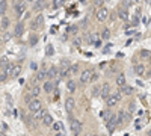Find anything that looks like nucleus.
Returning <instances> with one entry per match:
<instances>
[{
	"label": "nucleus",
	"instance_id": "f257e3e1",
	"mask_svg": "<svg viewBox=\"0 0 151 136\" xmlns=\"http://www.w3.org/2000/svg\"><path fill=\"white\" fill-rule=\"evenodd\" d=\"M70 122H71V126H70V130H71V135L73 136H79L82 133V122L79 119H74V118H70Z\"/></svg>",
	"mask_w": 151,
	"mask_h": 136
},
{
	"label": "nucleus",
	"instance_id": "f03ea898",
	"mask_svg": "<svg viewBox=\"0 0 151 136\" xmlns=\"http://www.w3.org/2000/svg\"><path fill=\"white\" fill-rule=\"evenodd\" d=\"M95 18H97V21H100V23H104L107 18H109V11L106 9V8H98V11H97V14H95Z\"/></svg>",
	"mask_w": 151,
	"mask_h": 136
},
{
	"label": "nucleus",
	"instance_id": "7ed1b4c3",
	"mask_svg": "<svg viewBox=\"0 0 151 136\" xmlns=\"http://www.w3.org/2000/svg\"><path fill=\"white\" fill-rule=\"evenodd\" d=\"M119 100H121V91H118V92H115V94H110V95L106 98V104H107L109 107H112V106H115Z\"/></svg>",
	"mask_w": 151,
	"mask_h": 136
},
{
	"label": "nucleus",
	"instance_id": "20e7f679",
	"mask_svg": "<svg viewBox=\"0 0 151 136\" xmlns=\"http://www.w3.org/2000/svg\"><path fill=\"white\" fill-rule=\"evenodd\" d=\"M26 9H27V5H26V2H24V0H20V2H17V3L14 5V11H15V14H17L18 17H21L24 12H26Z\"/></svg>",
	"mask_w": 151,
	"mask_h": 136
},
{
	"label": "nucleus",
	"instance_id": "39448f33",
	"mask_svg": "<svg viewBox=\"0 0 151 136\" xmlns=\"http://www.w3.org/2000/svg\"><path fill=\"white\" fill-rule=\"evenodd\" d=\"M91 74H92V70H91V68H85V70L80 73V82H82L83 85L89 83V82H91Z\"/></svg>",
	"mask_w": 151,
	"mask_h": 136
},
{
	"label": "nucleus",
	"instance_id": "423d86ee",
	"mask_svg": "<svg viewBox=\"0 0 151 136\" xmlns=\"http://www.w3.org/2000/svg\"><path fill=\"white\" fill-rule=\"evenodd\" d=\"M42 26H44V15L40 12V14L35 17V20H33V23H32V27L36 29V30H40V29H42Z\"/></svg>",
	"mask_w": 151,
	"mask_h": 136
},
{
	"label": "nucleus",
	"instance_id": "0eeeda50",
	"mask_svg": "<svg viewBox=\"0 0 151 136\" xmlns=\"http://www.w3.org/2000/svg\"><path fill=\"white\" fill-rule=\"evenodd\" d=\"M27 107H29L30 112L33 114V112H36V110H40L42 107V103H41V100H38V97H36V98H33V100L27 104Z\"/></svg>",
	"mask_w": 151,
	"mask_h": 136
},
{
	"label": "nucleus",
	"instance_id": "6e6552de",
	"mask_svg": "<svg viewBox=\"0 0 151 136\" xmlns=\"http://www.w3.org/2000/svg\"><path fill=\"white\" fill-rule=\"evenodd\" d=\"M101 35L100 33H91L89 35V44H92L94 47H100L101 45Z\"/></svg>",
	"mask_w": 151,
	"mask_h": 136
},
{
	"label": "nucleus",
	"instance_id": "1a4fd4ad",
	"mask_svg": "<svg viewBox=\"0 0 151 136\" xmlns=\"http://www.w3.org/2000/svg\"><path fill=\"white\" fill-rule=\"evenodd\" d=\"M56 77H59V68H58L56 65H52V67L47 70V79L53 80V79H56Z\"/></svg>",
	"mask_w": 151,
	"mask_h": 136
},
{
	"label": "nucleus",
	"instance_id": "9d476101",
	"mask_svg": "<svg viewBox=\"0 0 151 136\" xmlns=\"http://www.w3.org/2000/svg\"><path fill=\"white\" fill-rule=\"evenodd\" d=\"M9 26H11L9 17H6V15H2V17H0V30H2V32H6V30L9 29Z\"/></svg>",
	"mask_w": 151,
	"mask_h": 136
},
{
	"label": "nucleus",
	"instance_id": "9b49d317",
	"mask_svg": "<svg viewBox=\"0 0 151 136\" xmlns=\"http://www.w3.org/2000/svg\"><path fill=\"white\" fill-rule=\"evenodd\" d=\"M55 88H56V83H55L53 80H50V79H48V80H45V82H44L42 89H44L47 94H52V92L55 91Z\"/></svg>",
	"mask_w": 151,
	"mask_h": 136
},
{
	"label": "nucleus",
	"instance_id": "f8f14e48",
	"mask_svg": "<svg viewBox=\"0 0 151 136\" xmlns=\"http://www.w3.org/2000/svg\"><path fill=\"white\" fill-rule=\"evenodd\" d=\"M45 8H47V2H45V0H36L35 5H33V11L38 12V14H40L41 11H44Z\"/></svg>",
	"mask_w": 151,
	"mask_h": 136
},
{
	"label": "nucleus",
	"instance_id": "ddd939ff",
	"mask_svg": "<svg viewBox=\"0 0 151 136\" xmlns=\"http://www.w3.org/2000/svg\"><path fill=\"white\" fill-rule=\"evenodd\" d=\"M118 124V118L116 115H109V119H107V129L110 132H113V129H115V126Z\"/></svg>",
	"mask_w": 151,
	"mask_h": 136
},
{
	"label": "nucleus",
	"instance_id": "4468645a",
	"mask_svg": "<svg viewBox=\"0 0 151 136\" xmlns=\"http://www.w3.org/2000/svg\"><path fill=\"white\" fill-rule=\"evenodd\" d=\"M116 118H118V124H122V122H127V121L130 119V115H129V112H124V110H121V112H118Z\"/></svg>",
	"mask_w": 151,
	"mask_h": 136
},
{
	"label": "nucleus",
	"instance_id": "2eb2a0df",
	"mask_svg": "<svg viewBox=\"0 0 151 136\" xmlns=\"http://www.w3.org/2000/svg\"><path fill=\"white\" fill-rule=\"evenodd\" d=\"M70 76H71L70 67H60V70H59V79H68Z\"/></svg>",
	"mask_w": 151,
	"mask_h": 136
},
{
	"label": "nucleus",
	"instance_id": "dca6fc26",
	"mask_svg": "<svg viewBox=\"0 0 151 136\" xmlns=\"http://www.w3.org/2000/svg\"><path fill=\"white\" fill-rule=\"evenodd\" d=\"M23 32H24V23H18L17 24V26H15V29H14V33H12V35H14L15 36V38H20V36L23 35Z\"/></svg>",
	"mask_w": 151,
	"mask_h": 136
},
{
	"label": "nucleus",
	"instance_id": "f3484780",
	"mask_svg": "<svg viewBox=\"0 0 151 136\" xmlns=\"http://www.w3.org/2000/svg\"><path fill=\"white\" fill-rule=\"evenodd\" d=\"M110 89H112V88H110V85H109V83H104V85L101 86V92H100V95H101V97L104 98V100H106V98L112 94V92H110Z\"/></svg>",
	"mask_w": 151,
	"mask_h": 136
},
{
	"label": "nucleus",
	"instance_id": "a211bd4d",
	"mask_svg": "<svg viewBox=\"0 0 151 136\" xmlns=\"http://www.w3.org/2000/svg\"><path fill=\"white\" fill-rule=\"evenodd\" d=\"M73 109H74V98L73 97H68L67 100H65V110H67L68 114H71Z\"/></svg>",
	"mask_w": 151,
	"mask_h": 136
},
{
	"label": "nucleus",
	"instance_id": "6ab92c4d",
	"mask_svg": "<svg viewBox=\"0 0 151 136\" xmlns=\"http://www.w3.org/2000/svg\"><path fill=\"white\" fill-rule=\"evenodd\" d=\"M47 114V110L44 109V107H41L40 110H36V112H33V119L35 121H40V119H42L44 118V115Z\"/></svg>",
	"mask_w": 151,
	"mask_h": 136
},
{
	"label": "nucleus",
	"instance_id": "aec40b11",
	"mask_svg": "<svg viewBox=\"0 0 151 136\" xmlns=\"http://www.w3.org/2000/svg\"><path fill=\"white\" fill-rule=\"evenodd\" d=\"M47 80V70H40L36 73V82H45Z\"/></svg>",
	"mask_w": 151,
	"mask_h": 136
},
{
	"label": "nucleus",
	"instance_id": "412c9836",
	"mask_svg": "<svg viewBox=\"0 0 151 136\" xmlns=\"http://www.w3.org/2000/svg\"><path fill=\"white\" fill-rule=\"evenodd\" d=\"M41 121H42V124H44L45 127H48V126L53 124V118H52V115H50V114H45L44 118H42Z\"/></svg>",
	"mask_w": 151,
	"mask_h": 136
},
{
	"label": "nucleus",
	"instance_id": "4be33fe9",
	"mask_svg": "<svg viewBox=\"0 0 151 136\" xmlns=\"http://www.w3.org/2000/svg\"><path fill=\"white\" fill-rule=\"evenodd\" d=\"M134 73L137 74V76H144V74H145V65L136 64V65H134Z\"/></svg>",
	"mask_w": 151,
	"mask_h": 136
},
{
	"label": "nucleus",
	"instance_id": "5701e85b",
	"mask_svg": "<svg viewBox=\"0 0 151 136\" xmlns=\"http://www.w3.org/2000/svg\"><path fill=\"white\" fill-rule=\"evenodd\" d=\"M27 94H30L32 97H35V98H36L38 95L41 94V88H40V86H38V85H36V86H32V88L29 89V92H27Z\"/></svg>",
	"mask_w": 151,
	"mask_h": 136
},
{
	"label": "nucleus",
	"instance_id": "b1692460",
	"mask_svg": "<svg viewBox=\"0 0 151 136\" xmlns=\"http://www.w3.org/2000/svg\"><path fill=\"white\" fill-rule=\"evenodd\" d=\"M67 89H68L70 92H74L76 89H77V85H76V82H74L73 79H68V80H67Z\"/></svg>",
	"mask_w": 151,
	"mask_h": 136
},
{
	"label": "nucleus",
	"instance_id": "393cba45",
	"mask_svg": "<svg viewBox=\"0 0 151 136\" xmlns=\"http://www.w3.org/2000/svg\"><path fill=\"white\" fill-rule=\"evenodd\" d=\"M20 73H21V65L14 64V68H12V73H11V77H18Z\"/></svg>",
	"mask_w": 151,
	"mask_h": 136
},
{
	"label": "nucleus",
	"instance_id": "a878e982",
	"mask_svg": "<svg viewBox=\"0 0 151 136\" xmlns=\"http://www.w3.org/2000/svg\"><path fill=\"white\" fill-rule=\"evenodd\" d=\"M119 91H121V94H125V95H132L133 94V88H132V86H127V85L121 86Z\"/></svg>",
	"mask_w": 151,
	"mask_h": 136
},
{
	"label": "nucleus",
	"instance_id": "bb28decb",
	"mask_svg": "<svg viewBox=\"0 0 151 136\" xmlns=\"http://www.w3.org/2000/svg\"><path fill=\"white\" fill-rule=\"evenodd\" d=\"M6 9H8V2L6 0H2V2H0V17L6 15Z\"/></svg>",
	"mask_w": 151,
	"mask_h": 136
},
{
	"label": "nucleus",
	"instance_id": "cd10ccee",
	"mask_svg": "<svg viewBox=\"0 0 151 136\" xmlns=\"http://www.w3.org/2000/svg\"><path fill=\"white\" fill-rule=\"evenodd\" d=\"M118 14H119V18H121V20H124V21L129 18V12H127V9H125V8L119 9V12H118Z\"/></svg>",
	"mask_w": 151,
	"mask_h": 136
},
{
	"label": "nucleus",
	"instance_id": "c85d7f7f",
	"mask_svg": "<svg viewBox=\"0 0 151 136\" xmlns=\"http://www.w3.org/2000/svg\"><path fill=\"white\" fill-rule=\"evenodd\" d=\"M116 85L119 86V88L125 85V76H124V74H119V76L116 77Z\"/></svg>",
	"mask_w": 151,
	"mask_h": 136
},
{
	"label": "nucleus",
	"instance_id": "c756f323",
	"mask_svg": "<svg viewBox=\"0 0 151 136\" xmlns=\"http://www.w3.org/2000/svg\"><path fill=\"white\" fill-rule=\"evenodd\" d=\"M12 68H14V64H6V65H5V70H3V71L6 73V76H8V77H11Z\"/></svg>",
	"mask_w": 151,
	"mask_h": 136
},
{
	"label": "nucleus",
	"instance_id": "7c9ffc66",
	"mask_svg": "<svg viewBox=\"0 0 151 136\" xmlns=\"http://www.w3.org/2000/svg\"><path fill=\"white\" fill-rule=\"evenodd\" d=\"M65 2H67V0H53V6L56 9H59V8H62V6L65 5Z\"/></svg>",
	"mask_w": 151,
	"mask_h": 136
},
{
	"label": "nucleus",
	"instance_id": "2f4dec72",
	"mask_svg": "<svg viewBox=\"0 0 151 136\" xmlns=\"http://www.w3.org/2000/svg\"><path fill=\"white\" fill-rule=\"evenodd\" d=\"M109 38H110V30L109 29H104L103 33H101V40L103 41H109Z\"/></svg>",
	"mask_w": 151,
	"mask_h": 136
},
{
	"label": "nucleus",
	"instance_id": "473e14b6",
	"mask_svg": "<svg viewBox=\"0 0 151 136\" xmlns=\"http://www.w3.org/2000/svg\"><path fill=\"white\" fill-rule=\"evenodd\" d=\"M100 92H101V86L95 85L94 88H92V97H98V95H100Z\"/></svg>",
	"mask_w": 151,
	"mask_h": 136
},
{
	"label": "nucleus",
	"instance_id": "72a5a7b5",
	"mask_svg": "<svg viewBox=\"0 0 151 136\" xmlns=\"http://www.w3.org/2000/svg\"><path fill=\"white\" fill-rule=\"evenodd\" d=\"M12 38V33H9L8 30L6 32H3V36H2V41L3 42H9V40Z\"/></svg>",
	"mask_w": 151,
	"mask_h": 136
},
{
	"label": "nucleus",
	"instance_id": "f704fd0d",
	"mask_svg": "<svg viewBox=\"0 0 151 136\" xmlns=\"http://www.w3.org/2000/svg\"><path fill=\"white\" fill-rule=\"evenodd\" d=\"M45 52H47L48 56H53V55H55V48H53V45H52V44H48V45L45 47Z\"/></svg>",
	"mask_w": 151,
	"mask_h": 136
},
{
	"label": "nucleus",
	"instance_id": "c9c22d12",
	"mask_svg": "<svg viewBox=\"0 0 151 136\" xmlns=\"http://www.w3.org/2000/svg\"><path fill=\"white\" fill-rule=\"evenodd\" d=\"M70 71H71V74H77V73H79V65H77V64L71 65V67H70Z\"/></svg>",
	"mask_w": 151,
	"mask_h": 136
},
{
	"label": "nucleus",
	"instance_id": "e433bc0d",
	"mask_svg": "<svg viewBox=\"0 0 151 136\" xmlns=\"http://www.w3.org/2000/svg\"><path fill=\"white\" fill-rule=\"evenodd\" d=\"M52 126H53V130H55V132H59V130L62 129V122H53Z\"/></svg>",
	"mask_w": 151,
	"mask_h": 136
},
{
	"label": "nucleus",
	"instance_id": "4c0bfd02",
	"mask_svg": "<svg viewBox=\"0 0 151 136\" xmlns=\"http://www.w3.org/2000/svg\"><path fill=\"white\" fill-rule=\"evenodd\" d=\"M141 56H142V58H145V59H150V58H151V55H150V52H148V50H142V52H141Z\"/></svg>",
	"mask_w": 151,
	"mask_h": 136
},
{
	"label": "nucleus",
	"instance_id": "58836bf2",
	"mask_svg": "<svg viewBox=\"0 0 151 136\" xmlns=\"http://www.w3.org/2000/svg\"><path fill=\"white\" fill-rule=\"evenodd\" d=\"M60 67H70V60L68 59H62L60 60Z\"/></svg>",
	"mask_w": 151,
	"mask_h": 136
},
{
	"label": "nucleus",
	"instance_id": "ea45409f",
	"mask_svg": "<svg viewBox=\"0 0 151 136\" xmlns=\"http://www.w3.org/2000/svg\"><path fill=\"white\" fill-rule=\"evenodd\" d=\"M98 80V73H94L92 71V74H91V82H97Z\"/></svg>",
	"mask_w": 151,
	"mask_h": 136
},
{
	"label": "nucleus",
	"instance_id": "a19ab883",
	"mask_svg": "<svg viewBox=\"0 0 151 136\" xmlns=\"http://www.w3.org/2000/svg\"><path fill=\"white\" fill-rule=\"evenodd\" d=\"M6 77H8V76H6V73H5V71H0V82H5Z\"/></svg>",
	"mask_w": 151,
	"mask_h": 136
},
{
	"label": "nucleus",
	"instance_id": "79ce46f5",
	"mask_svg": "<svg viewBox=\"0 0 151 136\" xmlns=\"http://www.w3.org/2000/svg\"><path fill=\"white\" fill-rule=\"evenodd\" d=\"M68 32L76 33V32H77V26H70V27H68Z\"/></svg>",
	"mask_w": 151,
	"mask_h": 136
},
{
	"label": "nucleus",
	"instance_id": "37998d69",
	"mask_svg": "<svg viewBox=\"0 0 151 136\" xmlns=\"http://www.w3.org/2000/svg\"><path fill=\"white\" fill-rule=\"evenodd\" d=\"M35 42H38V36H36V38H35V36L30 38V45H35Z\"/></svg>",
	"mask_w": 151,
	"mask_h": 136
},
{
	"label": "nucleus",
	"instance_id": "c03bdc74",
	"mask_svg": "<svg viewBox=\"0 0 151 136\" xmlns=\"http://www.w3.org/2000/svg\"><path fill=\"white\" fill-rule=\"evenodd\" d=\"M95 5H97L98 8H101V6H103V0H95Z\"/></svg>",
	"mask_w": 151,
	"mask_h": 136
},
{
	"label": "nucleus",
	"instance_id": "a18cd8bd",
	"mask_svg": "<svg viewBox=\"0 0 151 136\" xmlns=\"http://www.w3.org/2000/svg\"><path fill=\"white\" fill-rule=\"evenodd\" d=\"M148 136H151V130H150V132H148Z\"/></svg>",
	"mask_w": 151,
	"mask_h": 136
},
{
	"label": "nucleus",
	"instance_id": "49530a36",
	"mask_svg": "<svg viewBox=\"0 0 151 136\" xmlns=\"http://www.w3.org/2000/svg\"><path fill=\"white\" fill-rule=\"evenodd\" d=\"M56 136H62V135H60V133H58V135H56Z\"/></svg>",
	"mask_w": 151,
	"mask_h": 136
},
{
	"label": "nucleus",
	"instance_id": "de8ad7c7",
	"mask_svg": "<svg viewBox=\"0 0 151 136\" xmlns=\"http://www.w3.org/2000/svg\"><path fill=\"white\" fill-rule=\"evenodd\" d=\"M26 2H33V0H26Z\"/></svg>",
	"mask_w": 151,
	"mask_h": 136
}]
</instances>
